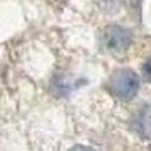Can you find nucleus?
Returning <instances> with one entry per match:
<instances>
[{
  "mask_svg": "<svg viewBox=\"0 0 151 151\" xmlns=\"http://www.w3.org/2000/svg\"><path fill=\"white\" fill-rule=\"evenodd\" d=\"M139 87L137 75L129 69L115 71L109 79V90L120 100L132 99Z\"/></svg>",
  "mask_w": 151,
  "mask_h": 151,
  "instance_id": "f257e3e1",
  "label": "nucleus"
},
{
  "mask_svg": "<svg viewBox=\"0 0 151 151\" xmlns=\"http://www.w3.org/2000/svg\"><path fill=\"white\" fill-rule=\"evenodd\" d=\"M101 43L111 52H124L132 43V34L128 29L121 26L112 24L104 29Z\"/></svg>",
  "mask_w": 151,
  "mask_h": 151,
  "instance_id": "f03ea898",
  "label": "nucleus"
},
{
  "mask_svg": "<svg viewBox=\"0 0 151 151\" xmlns=\"http://www.w3.org/2000/svg\"><path fill=\"white\" fill-rule=\"evenodd\" d=\"M142 72H143V77L145 80L151 83V57L147 59V62L143 64L142 68Z\"/></svg>",
  "mask_w": 151,
  "mask_h": 151,
  "instance_id": "7ed1b4c3",
  "label": "nucleus"
},
{
  "mask_svg": "<svg viewBox=\"0 0 151 151\" xmlns=\"http://www.w3.org/2000/svg\"><path fill=\"white\" fill-rule=\"evenodd\" d=\"M70 151H95L94 149L90 148V147H86V145H76L73 148H71Z\"/></svg>",
  "mask_w": 151,
  "mask_h": 151,
  "instance_id": "20e7f679",
  "label": "nucleus"
}]
</instances>
